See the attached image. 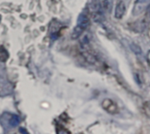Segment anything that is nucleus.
Instances as JSON below:
<instances>
[{
	"label": "nucleus",
	"mask_w": 150,
	"mask_h": 134,
	"mask_svg": "<svg viewBox=\"0 0 150 134\" xmlns=\"http://www.w3.org/2000/svg\"><path fill=\"white\" fill-rule=\"evenodd\" d=\"M126 12V5L123 1H119V3L116 5L115 11H114V17L118 19H120L123 18L124 14Z\"/></svg>",
	"instance_id": "obj_2"
},
{
	"label": "nucleus",
	"mask_w": 150,
	"mask_h": 134,
	"mask_svg": "<svg viewBox=\"0 0 150 134\" xmlns=\"http://www.w3.org/2000/svg\"><path fill=\"white\" fill-rule=\"evenodd\" d=\"M8 57H9V54H8L7 50L4 47H0V61H2V62L6 61Z\"/></svg>",
	"instance_id": "obj_7"
},
{
	"label": "nucleus",
	"mask_w": 150,
	"mask_h": 134,
	"mask_svg": "<svg viewBox=\"0 0 150 134\" xmlns=\"http://www.w3.org/2000/svg\"><path fill=\"white\" fill-rule=\"evenodd\" d=\"M20 123V118L18 115H13L11 119L9 120V125L11 126V127H16L19 125Z\"/></svg>",
	"instance_id": "obj_6"
},
{
	"label": "nucleus",
	"mask_w": 150,
	"mask_h": 134,
	"mask_svg": "<svg viewBox=\"0 0 150 134\" xmlns=\"http://www.w3.org/2000/svg\"><path fill=\"white\" fill-rule=\"evenodd\" d=\"M136 4H140V5H145L150 4V0H136Z\"/></svg>",
	"instance_id": "obj_9"
},
{
	"label": "nucleus",
	"mask_w": 150,
	"mask_h": 134,
	"mask_svg": "<svg viewBox=\"0 0 150 134\" xmlns=\"http://www.w3.org/2000/svg\"><path fill=\"white\" fill-rule=\"evenodd\" d=\"M77 25L83 28L84 30L90 25V19L87 17V15H85L84 13H82L79 15V17L77 18Z\"/></svg>",
	"instance_id": "obj_3"
},
{
	"label": "nucleus",
	"mask_w": 150,
	"mask_h": 134,
	"mask_svg": "<svg viewBox=\"0 0 150 134\" xmlns=\"http://www.w3.org/2000/svg\"><path fill=\"white\" fill-rule=\"evenodd\" d=\"M19 133H25V134L28 133L26 131H25V128H20V129H19Z\"/></svg>",
	"instance_id": "obj_10"
},
{
	"label": "nucleus",
	"mask_w": 150,
	"mask_h": 134,
	"mask_svg": "<svg viewBox=\"0 0 150 134\" xmlns=\"http://www.w3.org/2000/svg\"><path fill=\"white\" fill-rule=\"evenodd\" d=\"M102 107L104 108L105 111H106L108 113H110L112 115H114L119 112V108H118L117 104L112 99H109V98L103 100Z\"/></svg>",
	"instance_id": "obj_1"
},
{
	"label": "nucleus",
	"mask_w": 150,
	"mask_h": 134,
	"mask_svg": "<svg viewBox=\"0 0 150 134\" xmlns=\"http://www.w3.org/2000/svg\"><path fill=\"white\" fill-rule=\"evenodd\" d=\"M1 18H2V17H1V15H0V22H1Z\"/></svg>",
	"instance_id": "obj_12"
},
{
	"label": "nucleus",
	"mask_w": 150,
	"mask_h": 134,
	"mask_svg": "<svg viewBox=\"0 0 150 134\" xmlns=\"http://www.w3.org/2000/svg\"><path fill=\"white\" fill-rule=\"evenodd\" d=\"M148 59H149V61L150 62V51L149 52V54H148Z\"/></svg>",
	"instance_id": "obj_11"
},
{
	"label": "nucleus",
	"mask_w": 150,
	"mask_h": 134,
	"mask_svg": "<svg viewBox=\"0 0 150 134\" xmlns=\"http://www.w3.org/2000/svg\"><path fill=\"white\" fill-rule=\"evenodd\" d=\"M83 31H84V29H83V28L80 27L79 25H76V26L74 28L73 32H72L71 39H76L80 38V36L83 34Z\"/></svg>",
	"instance_id": "obj_4"
},
{
	"label": "nucleus",
	"mask_w": 150,
	"mask_h": 134,
	"mask_svg": "<svg viewBox=\"0 0 150 134\" xmlns=\"http://www.w3.org/2000/svg\"><path fill=\"white\" fill-rule=\"evenodd\" d=\"M130 49L132 50V52H134L135 54H142V48L139 45L135 44V43H131L130 44Z\"/></svg>",
	"instance_id": "obj_8"
},
{
	"label": "nucleus",
	"mask_w": 150,
	"mask_h": 134,
	"mask_svg": "<svg viewBox=\"0 0 150 134\" xmlns=\"http://www.w3.org/2000/svg\"><path fill=\"white\" fill-rule=\"evenodd\" d=\"M102 6L105 11L110 13L113 7V0H103L102 1Z\"/></svg>",
	"instance_id": "obj_5"
}]
</instances>
